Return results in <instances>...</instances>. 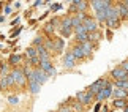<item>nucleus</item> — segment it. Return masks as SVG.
Segmentation results:
<instances>
[{"label": "nucleus", "instance_id": "obj_35", "mask_svg": "<svg viewBox=\"0 0 128 112\" xmlns=\"http://www.w3.org/2000/svg\"><path fill=\"white\" fill-rule=\"evenodd\" d=\"M125 112H128V106H126V108H125Z\"/></svg>", "mask_w": 128, "mask_h": 112}, {"label": "nucleus", "instance_id": "obj_24", "mask_svg": "<svg viewBox=\"0 0 128 112\" xmlns=\"http://www.w3.org/2000/svg\"><path fill=\"white\" fill-rule=\"evenodd\" d=\"M19 60H21V55H18V54H13L10 57V63H11V65H16Z\"/></svg>", "mask_w": 128, "mask_h": 112}, {"label": "nucleus", "instance_id": "obj_26", "mask_svg": "<svg viewBox=\"0 0 128 112\" xmlns=\"http://www.w3.org/2000/svg\"><path fill=\"white\" fill-rule=\"evenodd\" d=\"M74 33H76V35H82V33H88V32L86 30V27H84V25H79V27H76V28H74Z\"/></svg>", "mask_w": 128, "mask_h": 112}, {"label": "nucleus", "instance_id": "obj_28", "mask_svg": "<svg viewBox=\"0 0 128 112\" xmlns=\"http://www.w3.org/2000/svg\"><path fill=\"white\" fill-rule=\"evenodd\" d=\"M41 43H43V40H41L40 36H38V38H35V47H40V46H43Z\"/></svg>", "mask_w": 128, "mask_h": 112}, {"label": "nucleus", "instance_id": "obj_2", "mask_svg": "<svg viewBox=\"0 0 128 112\" xmlns=\"http://www.w3.org/2000/svg\"><path fill=\"white\" fill-rule=\"evenodd\" d=\"M60 32L63 36H70L73 32V25H71V16H66L62 19L60 22Z\"/></svg>", "mask_w": 128, "mask_h": 112}, {"label": "nucleus", "instance_id": "obj_16", "mask_svg": "<svg viewBox=\"0 0 128 112\" xmlns=\"http://www.w3.org/2000/svg\"><path fill=\"white\" fill-rule=\"evenodd\" d=\"M116 8H117V11H119V16L120 17H128V8L125 6L124 3H119Z\"/></svg>", "mask_w": 128, "mask_h": 112}, {"label": "nucleus", "instance_id": "obj_11", "mask_svg": "<svg viewBox=\"0 0 128 112\" xmlns=\"http://www.w3.org/2000/svg\"><path fill=\"white\" fill-rule=\"evenodd\" d=\"M74 63H76L74 55H73L71 52H66L65 57H63V65H65V68H73V66H74Z\"/></svg>", "mask_w": 128, "mask_h": 112}, {"label": "nucleus", "instance_id": "obj_21", "mask_svg": "<svg viewBox=\"0 0 128 112\" xmlns=\"http://www.w3.org/2000/svg\"><path fill=\"white\" fill-rule=\"evenodd\" d=\"M106 24H108V27H111V28H117L119 27V19H108Z\"/></svg>", "mask_w": 128, "mask_h": 112}, {"label": "nucleus", "instance_id": "obj_10", "mask_svg": "<svg viewBox=\"0 0 128 112\" xmlns=\"http://www.w3.org/2000/svg\"><path fill=\"white\" fill-rule=\"evenodd\" d=\"M88 6L87 2H82V0H74V2L71 3V9L73 11H78V13H84Z\"/></svg>", "mask_w": 128, "mask_h": 112}, {"label": "nucleus", "instance_id": "obj_18", "mask_svg": "<svg viewBox=\"0 0 128 112\" xmlns=\"http://www.w3.org/2000/svg\"><path fill=\"white\" fill-rule=\"evenodd\" d=\"M116 85H117V89H122V90L128 92V79H125V81H116Z\"/></svg>", "mask_w": 128, "mask_h": 112}, {"label": "nucleus", "instance_id": "obj_17", "mask_svg": "<svg viewBox=\"0 0 128 112\" xmlns=\"http://www.w3.org/2000/svg\"><path fill=\"white\" fill-rule=\"evenodd\" d=\"M40 87H41V85L38 84L36 81H30V92H32L33 95H36L38 92H40Z\"/></svg>", "mask_w": 128, "mask_h": 112}, {"label": "nucleus", "instance_id": "obj_8", "mask_svg": "<svg viewBox=\"0 0 128 112\" xmlns=\"http://www.w3.org/2000/svg\"><path fill=\"white\" fill-rule=\"evenodd\" d=\"M33 76H35V81H36L40 85H43L44 82L48 81V77H49L46 73L41 70V68H36V70H33Z\"/></svg>", "mask_w": 128, "mask_h": 112}, {"label": "nucleus", "instance_id": "obj_12", "mask_svg": "<svg viewBox=\"0 0 128 112\" xmlns=\"http://www.w3.org/2000/svg\"><path fill=\"white\" fill-rule=\"evenodd\" d=\"M71 54L74 55V58L76 60H82V58H86V54H84V51H82V47L78 44V46H74L71 49Z\"/></svg>", "mask_w": 128, "mask_h": 112}, {"label": "nucleus", "instance_id": "obj_9", "mask_svg": "<svg viewBox=\"0 0 128 112\" xmlns=\"http://www.w3.org/2000/svg\"><path fill=\"white\" fill-rule=\"evenodd\" d=\"M112 95V85L109 84V82H108V85L104 87V89H103L101 92H100V93H98L96 95V100L98 101H103V100H108V98H109V96Z\"/></svg>", "mask_w": 128, "mask_h": 112}, {"label": "nucleus", "instance_id": "obj_37", "mask_svg": "<svg viewBox=\"0 0 128 112\" xmlns=\"http://www.w3.org/2000/svg\"><path fill=\"white\" fill-rule=\"evenodd\" d=\"M0 71H2V65H0Z\"/></svg>", "mask_w": 128, "mask_h": 112}, {"label": "nucleus", "instance_id": "obj_5", "mask_svg": "<svg viewBox=\"0 0 128 112\" xmlns=\"http://www.w3.org/2000/svg\"><path fill=\"white\" fill-rule=\"evenodd\" d=\"M11 76H13V79H14V84H18V85H24V84H26V73H24V71L13 70Z\"/></svg>", "mask_w": 128, "mask_h": 112}, {"label": "nucleus", "instance_id": "obj_19", "mask_svg": "<svg viewBox=\"0 0 128 112\" xmlns=\"http://www.w3.org/2000/svg\"><path fill=\"white\" fill-rule=\"evenodd\" d=\"M27 57L30 58V60H32V58H35V57H38V52H36V47H35V46H33V47H28V49H27Z\"/></svg>", "mask_w": 128, "mask_h": 112}, {"label": "nucleus", "instance_id": "obj_7", "mask_svg": "<svg viewBox=\"0 0 128 112\" xmlns=\"http://www.w3.org/2000/svg\"><path fill=\"white\" fill-rule=\"evenodd\" d=\"M92 6H93L95 11H106L112 5H111V2H108V0H98V2H92Z\"/></svg>", "mask_w": 128, "mask_h": 112}, {"label": "nucleus", "instance_id": "obj_3", "mask_svg": "<svg viewBox=\"0 0 128 112\" xmlns=\"http://www.w3.org/2000/svg\"><path fill=\"white\" fill-rule=\"evenodd\" d=\"M111 76L114 77L116 81H125V79H128V73L122 66H116L114 70L111 71Z\"/></svg>", "mask_w": 128, "mask_h": 112}, {"label": "nucleus", "instance_id": "obj_30", "mask_svg": "<svg viewBox=\"0 0 128 112\" xmlns=\"http://www.w3.org/2000/svg\"><path fill=\"white\" fill-rule=\"evenodd\" d=\"M51 8H52V11H57V9H60V8H62V5H60V3H54Z\"/></svg>", "mask_w": 128, "mask_h": 112}, {"label": "nucleus", "instance_id": "obj_32", "mask_svg": "<svg viewBox=\"0 0 128 112\" xmlns=\"http://www.w3.org/2000/svg\"><path fill=\"white\" fill-rule=\"evenodd\" d=\"M120 66H122V68H124V70H125V71L128 73V60H126V62H124V63H122Z\"/></svg>", "mask_w": 128, "mask_h": 112}, {"label": "nucleus", "instance_id": "obj_15", "mask_svg": "<svg viewBox=\"0 0 128 112\" xmlns=\"http://www.w3.org/2000/svg\"><path fill=\"white\" fill-rule=\"evenodd\" d=\"M63 46H65V41H63L62 38H56V40H54V52H62Z\"/></svg>", "mask_w": 128, "mask_h": 112}, {"label": "nucleus", "instance_id": "obj_1", "mask_svg": "<svg viewBox=\"0 0 128 112\" xmlns=\"http://www.w3.org/2000/svg\"><path fill=\"white\" fill-rule=\"evenodd\" d=\"M106 85H108V81H106V79H98V81H95L90 87H88L87 92H88V93H92L93 96H96Z\"/></svg>", "mask_w": 128, "mask_h": 112}, {"label": "nucleus", "instance_id": "obj_25", "mask_svg": "<svg viewBox=\"0 0 128 112\" xmlns=\"http://www.w3.org/2000/svg\"><path fill=\"white\" fill-rule=\"evenodd\" d=\"M96 19L98 21H104L106 22V11H96Z\"/></svg>", "mask_w": 128, "mask_h": 112}, {"label": "nucleus", "instance_id": "obj_6", "mask_svg": "<svg viewBox=\"0 0 128 112\" xmlns=\"http://www.w3.org/2000/svg\"><path fill=\"white\" fill-rule=\"evenodd\" d=\"M76 98H78V101H79V103H82V104H90L92 100H93V95L88 93L87 90H86V92H78Z\"/></svg>", "mask_w": 128, "mask_h": 112}, {"label": "nucleus", "instance_id": "obj_29", "mask_svg": "<svg viewBox=\"0 0 128 112\" xmlns=\"http://www.w3.org/2000/svg\"><path fill=\"white\" fill-rule=\"evenodd\" d=\"M18 101H19L18 96H10V103L11 104H18Z\"/></svg>", "mask_w": 128, "mask_h": 112}, {"label": "nucleus", "instance_id": "obj_22", "mask_svg": "<svg viewBox=\"0 0 128 112\" xmlns=\"http://www.w3.org/2000/svg\"><path fill=\"white\" fill-rule=\"evenodd\" d=\"M100 40V33L98 32H93V33H88V41L93 44V41H98Z\"/></svg>", "mask_w": 128, "mask_h": 112}, {"label": "nucleus", "instance_id": "obj_34", "mask_svg": "<svg viewBox=\"0 0 128 112\" xmlns=\"http://www.w3.org/2000/svg\"><path fill=\"white\" fill-rule=\"evenodd\" d=\"M124 5H125V6L128 8V0H125V2H124Z\"/></svg>", "mask_w": 128, "mask_h": 112}, {"label": "nucleus", "instance_id": "obj_4", "mask_svg": "<svg viewBox=\"0 0 128 112\" xmlns=\"http://www.w3.org/2000/svg\"><path fill=\"white\" fill-rule=\"evenodd\" d=\"M82 25L86 27V30H87L88 33H93V32H96V28H98V24H96V21H95L93 17H90V16H87V17L84 19Z\"/></svg>", "mask_w": 128, "mask_h": 112}, {"label": "nucleus", "instance_id": "obj_13", "mask_svg": "<svg viewBox=\"0 0 128 112\" xmlns=\"http://www.w3.org/2000/svg\"><path fill=\"white\" fill-rule=\"evenodd\" d=\"M112 95L116 96V100H126L128 92L126 90H122V89H116V90H112Z\"/></svg>", "mask_w": 128, "mask_h": 112}, {"label": "nucleus", "instance_id": "obj_31", "mask_svg": "<svg viewBox=\"0 0 128 112\" xmlns=\"http://www.w3.org/2000/svg\"><path fill=\"white\" fill-rule=\"evenodd\" d=\"M52 30H54V27H52V22H51V24H48V25H46V32L48 33H52Z\"/></svg>", "mask_w": 128, "mask_h": 112}, {"label": "nucleus", "instance_id": "obj_27", "mask_svg": "<svg viewBox=\"0 0 128 112\" xmlns=\"http://www.w3.org/2000/svg\"><path fill=\"white\" fill-rule=\"evenodd\" d=\"M58 112H71V108L68 104H62L60 108H58Z\"/></svg>", "mask_w": 128, "mask_h": 112}, {"label": "nucleus", "instance_id": "obj_20", "mask_svg": "<svg viewBox=\"0 0 128 112\" xmlns=\"http://www.w3.org/2000/svg\"><path fill=\"white\" fill-rule=\"evenodd\" d=\"M114 106H116V108H126V106H128V101L126 100H116L114 101Z\"/></svg>", "mask_w": 128, "mask_h": 112}, {"label": "nucleus", "instance_id": "obj_14", "mask_svg": "<svg viewBox=\"0 0 128 112\" xmlns=\"http://www.w3.org/2000/svg\"><path fill=\"white\" fill-rule=\"evenodd\" d=\"M82 47V51H84V54L86 55H92V52H93V44L90 41H86V43H82V44H79Z\"/></svg>", "mask_w": 128, "mask_h": 112}, {"label": "nucleus", "instance_id": "obj_23", "mask_svg": "<svg viewBox=\"0 0 128 112\" xmlns=\"http://www.w3.org/2000/svg\"><path fill=\"white\" fill-rule=\"evenodd\" d=\"M6 87H10V84H8V76H5L0 79V90H5Z\"/></svg>", "mask_w": 128, "mask_h": 112}, {"label": "nucleus", "instance_id": "obj_36", "mask_svg": "<svg viewBox=\"0 0 128 112\" xmlns=\"http://www.w3.org/2000/svg\"><path fill=\"white\" fill-rule=\"evenodd\" d=\"M2 21H3V17H2V16H0V22H2Z\"/></svg>", "mask_w": 128, "mask_h": 112}, {"label": "nucleus", "instance_id": "obj_33", "mask_svg": "<svg viewBox=\"0 0 128 112\" xmlns=\"http://www.w3.org/2000/svg\"><path fill=\"white\" fill-rule=\"evenodd\" d=\"M100 108H101V104L98 103V104H96V108H95V112H100Z\"/></svg>", "mask_w": 128, "mask_h": 112}]
</instances>
